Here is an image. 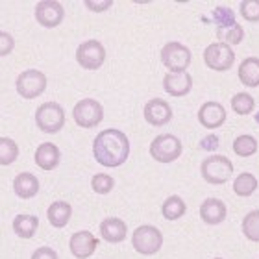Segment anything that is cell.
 I'll list each match as a JSON object with an SVG mask.
<instances>
[{"instance_id": "1", "label": "cell", "mask_w": 259, "mask_h": 259, "mask_svg": "<svg viewBox=\"0 0 259 259\" xmlns=\"http://www.w3.org/2000/svg\"><path fill=\"white\" fill-rule=\"evenodd\" d=\"M93 156H95V161L102 167L117 168L124 165L130 157L128 135L117 128L100 132L93 141Z\"/></svg>"}, {"instance_id": "2", "label": "cell", "mask_w": 259, "mask_h": 259, "mask_svg": "<svg viewBox=\"0 0 259 259\" xmlns=\"http://www.w3.org/2000/svg\"><path fill=\"white\" fill-rule=\"evenodd\" d=\"M132 246L139 255H156L163 248V233L152 224L137 226L132 233Z\"/></svg>"}, {"instance_id": "3", "label": "cell", "mask_w": 259, "mask_h": 259, "mask_svg": "<svg viewBox=\"0 0 259 259\" xmlns=\"http://www.w3.org/2000/svg\"><path fill=\"white\" fill-rule=\"evenodd\" d=\"M49 85V78L43 70L39 69H26L17 76L15 80V91L17 95L24 100H33V98L41 97L47 91Z\"/></svg>"}, {"instance_id": "4", "label": "cell", "mask_w": 259, "mask_h": 259, "mask_svg": "<svg viewBox=\"0 0 259 259\" xmlns=\"http://www.w3.org/2000/svg\"><path fill=\"white\" fill-rule=\"evenodd\" d=\"M200 174L202 178L211 185H222L232 178L233 174V163L226 156L221 154H213V156L205 157L200 163Z\"/></svg>"}, {"instance_id": "5", "label": "cell", "mask_w": 259, "mask_h": 259, "mask_svg": "<svg viewBox=\"0 0 259 259\" xmlns=\"http://www.w3.org/2000/svg\"><path fill=\"white\" fill-rule=\"evenodd\" d=\"M35 126H37L43 134L54 135L61 132L65 126V109L58 102H45L35 109Z\"/></svg>"}, {"instance_id": "6", "label": "cell", "mask_w": 259, "mask_h": 259, "mask_svg": "<svg viewBox=\"0 0 259 259\" xmlns=\"http://www.w3.org/2000/svg\"><path fill=\"white\" fill-rule=\"evenodd\" d=\"M150 156L154 161L157 163H172L176 161L182 152H184V145L182 141L172 134H163L154 137V141L150 143Z\"/></svg>"}, {"instance_id": "7", "label": "cell", "mask_w": 259, "mask_h": 259, "mask_svg": "<svg viewBox=\"0 0 259 259\" xmlns=\"http://www.w3.org/2000/svg\"><path fill=\"white\" fill-rule=\"evenodd\" d=\"M193 54L184 43L178 41H170L161 49V63L168 72H187Z\"/></svg>"}, {"instance_id": "8", "label": "cell", "mask_w": 259, "mask_h": 259, "mask_svg": "<svg viewBox=\"0 0 259 259\" xmlns=\"http://www.w3.org/2000/svg\"><path fill=\"white\" fill-rule=\"evenodd\" d=\"M72 119L80 128L91 130L98 126L104 120V108L102 104L95 98H81L72 108Z\"/></svg>"}, {"instance_id": "9", "label": "cell", "mask_w": 259, "mask_h": 259, "mask_svg": "<svg viewBox=\"0 0 259 259\" xmlns=\"http://www.w3.org/2000/svg\"><path fill=\"white\" fill-rule=\"evenodd\" d=\"M106 61V49L98 39H89L76 49V63L85 70H98Z\"/></svg>"}, {"instance_id": "10", "label": "cell", "mask_w": 259, "mask_h": 259, "mask_svg": "<svg viewBox=\"0 0 259 259\" xmlns=\"http://www.w3.org/2000/svg\"><path fill=\"white\" fill-rule=\"evenodd\" d=\"M204 61L211 70L224 72V70L232 69L233 63H235V52L226 43H221V41L211 43L204 50Z\"/></svg>"}, {"instance_id": "11", "label": "cell", "mask_w": 259, "mask_h": 259, "mask_svg": "<svg viewBox=\"0 0 259 259\" xmlns=\"http://www.w3.org/2000/svg\"><path fill=\"white\" fill-rule=\"evenodd\" d=\"M33 17L43 28L52 30V28H58L63 22L65 8L61 2H56V0H41L35 4Z\"/></svg>"}, {"instance_id": "12", "label": "cell", "mask_w": 259, "mask_h": 259, "mask_svg": "<svg viewBox=\"0 0 259 259\" xmlns=\"http://www.w3.org/2000/svg\"><path fill=\"white\" fill-rule=\"evenodd\" d=\"M98 241L89 230H80L70 235L69 239V250L76 259H89L98 248Z\"/></svg>"}, {"instance_id": "13", "label": "cell", "mask_w": 259, "mask_h": 259, "mask_svg": "<svg viewBox=\"0 0 259 259\" xmlns=\"http://www.w3.org/2000/svg\"><path fill=\"white\" fill-rule=\"evenodd\" d=\"M143 115H145V120L152 126H165L170 122L172 119V108L167 100L163 98H152L145 104V109H143Z\"/></svg>"}, {"instance_id": "14", "label": "cell", "mask_w": 259, "mask_h": 259, "mask_svg": "<svg viewBox=\"0 0 259 259\" xmlns=\"http://www.w3.org/2000/svg\"><path fill=\"white\" fill-rule=\"evenodd\" d=\"M226 117H228L226 108H224L221 102L209 100V102L202 104L198 109V122L207 130L221 128V126L226 122Z\"/></svg>"}, {"instance_id": "15", "label": "cell", "mask_w": 259, "mask_h": 259, "mask_svg": "<svg viewBox=\"0 0 259 259\" xmlns=\"http://www.w3.org/2000/svg\"><path fill=\"white\" fill-rule=\"evenodd\" d=\"M163 89L174 98L185 97L193 89V76L189 72H167L163 76Z\"/></svg>"}, {"instance_id": "16", "label": "cell", "mask_w": 259, "mask_h": 259, "mask_svg": "<svg viewBox=\"0 0 259 259\" xmlns=\"http://www.w3.org/2000/svg\"><path fill=\"white\" fill-rule=\"evenodd\" d=\"M33 161L37 165L41 170H54L56 167H60V161H61V152H60V146L54 145V143H41V145L35 148V154H33Z\"/></svg>"}, {"instance_id": "17", "label": "cell", "mask_w": 259, "mask_h": 259, "mask_svg": "<svg viewBox=\"0 0 259 259\" xmlns=\"http://www.w3.org/2000/svg\"><path fill=\"white\" fill-rule=\"evenodd\" d=\"M100 237L106 241V243H111V244H119L122 243L128 235V226H126V222L119 217H108V219H104L100 222Z\"/></svg>"}, {"instance_id": "18", "label": "cell", "mask_w": 259, "mask_h": 259, "mask_svg": "<svg viewBox=\"0 0 259 259\" xmlns=\"http://www.w3.org/2000/svg\"><path fill=\"white\" fill-rule=\"evenodd\" d=\"M228 209L226 204L221 198H205L200 204V219L209 224V226H217L226 221Z\"/></svg>"}, {"instance_id": "19", "label": "cell", "mask_w": 259, "mask_h": 259, "mask_svg": "<svg viewBox=\"0 0 259 259\" xmlns=\"http://www.w3.org/2000/svg\"><path fill=\"white\" fill-rule=\"evenodd\" d=\"M41 184L35 174L32 172H21L13 178V193L21 200H32L39 194Z\"/></svg>"}, {"instance_id": "20", "label": "cell", "mask_w": 259, "mask_h": 259, "mask_svg": "<svg viewBox=\"0 0 259 259\" xmlns=\"http://www.w3.org/2000/svg\"><path fill=\"white\" fill-rule=\"evenodd\" d=\"M47 219H49L50 226L61 230L72 219V205L69 202H65V200H56V202H52L49 205V209H47Z\"/></svg>"}, {"instance_id": "21", "label": "cell", "mask_w": 259, "mask_h": 259, "mask_svg": "<svg viewBox=\"0 0 259 259\" xmlns=\"http://www.w3.org/2000/svg\"><path fill=\"white\" fill-rule=\"evenodd\" d=\"M39 230V217L19 213L13 219V232L19 239H32Z\"/></svg>"}, {"instance_id": "22", "label": "cell", "mask_w": 259, "mask_h": 259, "mask_svg": "<svg viewBox=\"0 0 259 259\" xmlns=\"http://www.w3.org/2000/svg\"><path fill=\"white\" fill-rule=\"evenodd\" d=\"M239 80L244 87H257L259 85V58L250 56L243 63L239 65Z\"/></svg>"}, {"instance_id": "23", "label": "cell", "mask_w": 259, "mask_h": 259, "mask_svg": "<svg viewBox=\"0 0 259 259\" xmlns=\"http://www.w3.org/2000/svg\"><path fill=\"white\" fill-rule=\"evenodd\" d=\"M185 211H187V204H185L184 198L178 196V194L168 196L161 205V215H163V219L168 222H174V221H178V219H182V217L185 215Z\"/></svg>"}, {"instance_id": "24", "label": "cell", "mask_w": 259, "mask_h": 259, "mask_svg": "<svg viewBox=\"0 0 259 259\" xmlns=\"http://www.w3.org/2000/svg\"><path fill=\"white\" fill-rule=\"evenodd\" d=\"M257 191V178H255L252 172H243L239 174L235 182H233V193L237 196H252V194Z\"/></svg>"}, {"instance_id": "25", "label": "cell", "mask_w": 259, "mask_h": 259, "mask_svg": "<svg viewBox=\"0 0 259 259\" xmlns=\"http://www.w3.org/2000/svg\"><path fill=\"white\" fill-rule=\"evenodd\" d=\"M19 159V145L11 137H0V167H10Z\"/></svg>"}, {"instance_id": "26", "label": "cell", "mask_w": 259, "mask_h": 259, "mask_svg": "<svg viewBox=\"0 0 259 259\" xmlns=\"http://www.w3.org/2000/svg\"><path fill=\"white\" fill-rule=\"evenodd\" d=\"M243 235L252 243H259V209L248 211L243 217V224H241Z\"/></svg>"}, {"instance_id": "27", "label": "cell", "mask_w": 259, "mask_h": 259, "mask_svg": "<svg viewBox=\"0 0 259 259\" xmlns=\"http://www.w3.org/2000/svg\"><path fill=\"white\" fill-rule=\"evenodd\" d=\"M233 152L241 157H250L257 152V139L254 135H239L237 139L233 141Z\"/></svg>"}, {"instance_id": "28", "label": "cell", "mask_w": 259, "mask_h": 259, "mask_svg": "<svg viewBox=\"0 0 259 259\" xmlns=\"http://www.w3.org/2000/svg\"><path fill=\"white\" fill-rule=\"evenodd\" d=\"M213 22L217 24V30H226V28H232L233 24H237L235 13L228 6H217L213 10Z\"/></svg>"}, {"instance_id": "29", "label": "cell", "mask_w": 259, "mask_h": 259, "mask_svg": "<svg viewBox=\"0 0 259 259\" xmlns=\"http://www.w3.org/2000/svg\"><path fill=\"white\" fill-rule=\"evenodd\" d=\"M217 37L221 39V43H226L228 47H232V45H241L244 39V30L237 22V24H233L232 28L217 30Z\"/></svg>"}, {"instance_id": "30", "label": "cell", "mask_w": 259, "mask_h": 259, "mask_svg": "<svg viewBox=\"0 0 259 259\" xmlns=\"http://www.w3.org/2000/svg\"><path fill=\"white\" fill-rule=\"evenodd\" d=\"M232 108L237 115H250L254 111L255 102L254 98H252V95H248V93H237L232 98Z\"/></svg>"}, {"instance_id": "31", "label": "cell", "mask_w": 259, "mask_h": 259, "mask_svg": "<svg viewBox=\"0 0 259 259\" xmlns=\"http://www.w3.org/2000/svg\"><path fill=\"white\" fill-rule=\"evenodd\" d=\"M115 187L113 176H109L106 172H98L91 178V189L97 194H109Z\"/></svg>"}, {"instance_id": "32", "label": "cell", "mask_w": 259, "mask_h": 259, "mask_svg": "<svg viewBox=\"0 0 259 259\" xmlns=\"http://www.w3.org/2000/svg\"><path fill=\"white\" fill-rule=\"evenodd\" d=\"M241 15L250 22H259V0H243Z\"/></svg>"}, {"instance_id": "33", "label": "cell", "mask_w": 259, "mask_h": 259, "mask_svg": "<svg viewBox=\"0 0 259 259\" xmlns=\"http://www.w3.org/2000/svg\"><path fill=\"white\" fill-rule=\"evenodd\" d=\"M13 50H15V37L10 32L0 30V58L10 56Z\"/></svg>"}, {"instance_id": "34", "label": "cell", "mask_w": 259, "mask_h": 259, "mask_svg": "<svg viewBox=\"0 0 259 259\" xmlns=\"http://www.w3.org/2000/svg\"><path fill=\"white\" fill-rule=\"evenodd\" d=\"M83 4H85V8L89 11L102 13V11H108L109 8L113 6V0H85Z\"/></svg>"}, {"instance_id": "35", "label": "cell", "mask_w": 259, "mask_h": 259, "mask_svg": "<svg viewBox=\"0 0 259 259\" xmlns=\"http://www.w3.org/2000/svg\"><path fill=\"white\" fill-rule=\"evenodd\" d=\"M30 259H60L58 252L50 246H39V248L33 250V254Z\"/></svg>"}, {"instance_id": "36", "label": "cell", "mask_w": 259, "mask_h": 259, "mask_svg": "<svg viewBox=\"0 0 259 259\" xmlns=\"http://www.w3.org/2000/svg\"><path fill=\"white\" fill-rule=\"evenodd\" d=\"M219 145H221V141H219L217 135H205V137H202L198 146L205 152H215L219 148Z\"/></svg>"}, {"instance_id": "37", "label": "cell", "mask_w": 259, "mask_h": 259, "mask_svg": "<svg viewBox=\"0 0 259 259\" xmlns=\"http://www.w3.org/2000/svg\"><path fill=\"white\" fill-rule=\"evenodd\" d=\"M255 122H259V111H257V115H255Z\"/></svg>"}, {"instance_id": "38", "label": "cell", "mask_w": 259, "mask_h": 259, "mask_svg": "<svg viewBox=\"0 0 259 259\" xmlns=\"http://www.w3.org/2000/svg\"><path fill=\"white\" fill-rule=\"evenodd\" d=\"M213 259H222V257H213Z\"/></svg>"}]
</instances>
